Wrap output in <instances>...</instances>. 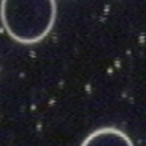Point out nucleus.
<instances>
[{
	"mask_svg": "<svg viewBox=\"0 0 146 146\" xmlns=\"http://www.w3.org/2000/svg\"><path fill=\"white\" fill-rule=\"evenodd\" d=\"M55 0H2L1 21L8 35L23 44L44 39L53 27Z\"/></svg>",
	"mask_w": 146,
	"mask_h": 146,
	"instance_id": "obj_1",
	"label": "nucleus"
},
{
	"mask_svg": "<svg viewBox=\"0 0 146 146\" xmlns=\"http://www.w3.org/2000/svg\"><path fill=\"white\" fill-rule=\"evenodd\" d=\"M81 146H134L130 137L122 131L105 127L89 135Z\"/></svg>",
	"mask_w": 146,
	"mask_h": 146,
	"instance_id": "obj_2",
	"label": "nucleus"
}]
</instances>
